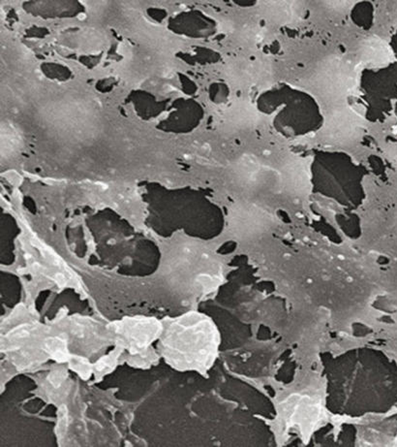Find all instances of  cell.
<instances>
[{"instance_id": "6da1fadb", "label": "cell", "mask_w": 397, "mask_h": 447, "mask_svg": "<svg viewBox=\"0 0 397 447\" xmlns=\"http://www.w3.org/2000/svg\"><path fill=\"white\" fill-rule=\"evenodd\" d=\"M317 89L330 98L349 96L357 86V72L355 68L341 58L327 61L318 71Z\"/></svg>"}, {"instance_id": "7a4b0ae2", "label": "cell", "mask_w": 397, "mask_h": 447, "mask_svg": "<svg viewBox=\"0 0 397 447\" xmlns=\"http://www.w3.org/2000/svg\"><path fill=\"white\" fill-rule=\"evenodd\" d=\"M268 68L254 60H235L227 68V75L235 86H254L268 77Z\"/></svg>"}, {"instance_id": "3957f363", "label": "cell", "mask_w": 397, "mask_h": 447, "mask_svg": "<svg viewBox=\"0 0 397 447\" xmlns=\"http://www.w3.org/2000/svg\"><path fill=\"white\" fill-rule=\"evenodd\" d=\"M360 127L362 122L355 112L342 109L330 115L327 122V132L335 140H345L353 136Z\"/></svg>"}, {"instance_id": "277c9868", "label": "cell", "mask_w": 397, "mask_h": 447, "mask_svg": "<svg viewBox=\"0 0 397 447\" xmlns=\"http://www.w3.org/2000/svg\"><path fill=\"white\" fill-rule=\"evenodd\" d=\"M270 216L255 206L242 205L235 209L232 224L240 233H254L270 222Z\"/></svg>"}, {"instance_id": "5b68a950", "label": "cell", "mask_w": 397, "mask_h": 447, "mask_svg": "<svg viewBox=\"0 0 397 447\" xmlns=\"http://www.w3.org/2000/svg\"><path fill=\"white\" fill-rule=\"evenodd\" d=\"M360 55L365 63L379 65L388 63L391 57V51L383 41L378 38H370L363 43Z\"/></svg>"}, {"instance_id": "8992f818", "label": "cell", "mask_w": 397, "mask_h": 447, "mask_svg": "<svg viewBox=\"0 0 397 447\" xmlns=\"http://www.w3.org/2000/svg\"><path fill=\"white\" fill-rule=\"evenodd\" d=\"M258 117L257 110L248 102L237 101L228 107L226 117L233 124L242 127V125L252 124Z\"/></svg>"}, {"instance_id": "52a82bcc", "label": "cell", "mask_w": 397, "mask_h": 447, "mask_svg": "<svg viewBox=\"0 0 397 447\" xmlns=\"http://www.w3.org/2000/svg\"><path fill=\"white\" fill-rule=\"evenodd\" d=\"M308 172L306 166L301 163H294L288 169L285 170V179L287 185L294 191H304L308 186Z\"/></svg>"}, {"instance_id": "ba28073f", "label": "cell", "mask_w": 397, "mask_h": 447, "mask_svg": "<svg viewBox=\"0 0 397 447\" xmlns=\"http://www.w3.org/2000/svg\"><path fill=\"white\" fill-rule=\"evenodd\" d=\"M266 14L276 22H288L297 16L294 5L289 2H268Z\"/></svg>"}, {"instance_id": "9c48e42d", "label": "cell", "mask_w": 397, "mask_h": 447, "mask_svg": "<svg viewBox=\"0 0 397 447\" xmlns=\"http://www.w3.org/2000/svg\"><path fill=\"white\" fill-rule=\"evenodd\" d=\"M48 351L55 357L56 360L60 361H66L68 359L67 351H66V344L63 339H48L46 344Z\"/></svg>"}, {"instance_id": "30bf717a", "label": "cell", "mask_w": 397, "mask_h": 447, "mask_svg": "<svg viewBox=\"0 0 397 447\" xmlns=\"http://www.w3.org/2000/svg\"><path fill=\"white\" fill-rule=\"evenodd\" d=\"M73 367L78 372H81V375H88L91 372V368H89V362L84 361V359H76L75 361L72 363Z\"/></svg>"}, {"instance_id": "8fae6325", "label": "cell", "mask_w": 397, "mask_h": 447, "mask_svg": "<svg viewBox=\"0 0 397 447\" xmlns=\"http://www.w3.org/2000/svg\"><path fill=\"white\" fill-rule=\"evenodd\" d=\"M50 380L55 387H60L61 382H63V375L60 374V372H55V374L51 375Z\"/></svg>"}]
</instances>
